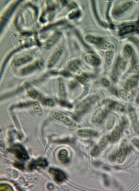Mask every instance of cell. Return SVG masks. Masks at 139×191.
I'll return each instance as SVG.
<instances>
[{
  "label": "cell",
  "mask_w": 139,
  "mask_h": 191,
  "mask_svg": "<svg viewBox=\"0 0 139 191\" xmlns=\"http://www.w3.org/2000/svg\"><path fill=\"white\" fill-rule=\"evenodd\" d=\"M97 99V97L95 95H91L89 97L84 99L83 102H81L80 104L77 106L76 111L78 115H81L86 113L89 109L91 105L93 104Z\"/></svg>",
  "instance_id": "1"
},
{
  "label": "cell",
  "mask_w": 139,
  "mask_h": 191,
  "mask_svg": "<svg viewBox=\"0 0 139 191\" xmlns=\"http://www.w3.org/2000/svg\"><path fill=\"white\" fill-rule=\"evenodd\" d=\"M9 150L14 154V155L19 159L22 161H26L29 157L25 149L20 144H15L13 145Z\"/></svg>",
  "instance_id": "2"
},
{
  "label": "cell",
  "mask_w": 139,
  "mask_h": 191,
  "mask_svg": "<svg viewBox=\"0 0 139 191\" xmlns=\"http://www.w3.org/2000/svg\"><path fill=\"white\" fill-rule=\"evenodd\" d=\"M127 63V62L125 59H122L121 58H118L116 67L113 72L112 79L113 80H116L117 79L118 74L124 71L126 68Z\"/></svg>",
  "instance_id": "3"
},
{
  "label": "cell",
  "mask_w": 139,
  "mask_h": 191,
  "mask_svg": "<svg viewBox=\"0 0 139 191\" xmlns=\"http://www.w3.org/2000/svg\"><path fill=\"white\" fill-rule=\"evenodd\" d=\"M49 173L53 176L54 179L58 183H62L66 179V175L63 171L55 168H51L49 170Z\"/></svg>",
  "instance_id": "4"
},
{
  "label": "cell",
  "mask_w": 139,
  "mask_h": 191,
  "mask_svg": "<svg viewBox=\"0 0 139 191\" xmlns=\"http://www.w3.org/2000/svg\"><path fill=\"white\" fill-rule=\"evenodd\" d=\"M110 138L108 136L104 137L101 140L98 146H96L91 151V155L93 156H98L101 151H102L105 147L107 146V144L108 143V140Z\"/></svg>",
  "instance_id": "5"
},
{
  "label": "cell",
  "mask_w": 139,
  "mask_h": 191,
  "mask_svg": "<svg viewBox=\"0 0 139 191\" xmlns=\"http://www.w3.org/2000/svg\"><path fill=\"white\" fill-rule=\"evenodd\" d=\"M127 152H128V147L126 144L124 143L122 145L119 150L118 154L117 156L116 161L118 164H122L124 162L127 155Z\"/></svg>",
  "instance_id": "6"
},
{
  "label": "cell",
  "mask_w": 139,
  "mask_h": 191,
  "mask_svg": "<svg viewBox=\"0 0 139 191\" xmlns=\"http://www.w3.org/2000/svg\"><path fill=\"white\" fill-rule=\"evenodd\" d=\"M52 116L55 120H58L60 122L65 124V125H66L70 126H75L76 125L75 124L74 122H73L72 121H71L68 117L65 116L62 113L54 112L52 113Z\"/></svg>",
  "instance_id": "7"
},
{
  "label": "cell",
  "mask_w": 139,
  "mask_h": 191,
  "mask_svg": "<svg viewBox=\"0 0 139 191\" xmlns=\"http://www.w3.org/2000/svg\"><path fill=\"white\" fill-rule=\"evenodd\" d=\"M84 59L86 63H89L92 66H98L100 64V59L96 56L92 54H86L84 57Z\"/></svg>",
  "instance_id": "8"
},
{
  "label": "cell",
  "mask_w": 139,
  "mask_h": 191,
  "mask_svg": "<svg viewBox=\"0 0 139 191\" xmlns=\"http://www.w3.org/2000/svg\"><path fill=\"white\" fill-rule=\"evenodd\" d=\"M63 52V50L61 49H58L56 50L52 56L50 57V59L49 60V63H48V67L51 68L53 67L56 63L59 60L60 58L61 57V54Z\"/></svg>",
  "instance_id": "9"
},
{
  "label": "cell",
  "mask_w": 139,
  "mask_h": 191,
  "mask_svg": "<svg viewBox=\"0 0 139 191\" xmlns=\"http://www.w3.org/2000/svg\"><path fill=\"white\" fill-rule=\"evenodd\" d=\"M129 113L134 131L137 134H139V122L138 120L136 113L133 109H130Z\"/></svg>",
  "instance_id": "10"
},
{
  "label": "cell",
  "mask_w": 139,
  "mask_h": 191,
  "mask_svg": "<svg viewBox=\"0 0 139 191\" xmlns=\"http://www.w3.org/2000/svg\"><path fill=\"white\" fill-rule=\"evenodd\" d=\"M47 166V161L45 158H39L31 161L29 165V169L32 170L36 167H45Z\"/></svg>",
  "instance_id": "11"
},
{
  "label": "cell",
  "mask_w": 139,
  "mask_h": 191,
  "mask_svg": "<svg viewBox=\"0 0 139 191\" xmlns=\"http://www.w3.org/2000/svg\"><path fill=\"white\" fill-rule=\"evenodd\" d=\"M132 5H133V3L131 1L125 2L121 5L120 6H118V8H116L114 13L116 15H119L125 11L128 10L132 6Z\"/></svg>",
  "instance_id": "12"
},
{
  "label": "cell",
  "mask_w": 139,
  "mask_h": 191,
  "mask_svg": "<svg viewBox=\"0 0 139 191\" xmlns=\"http://www.w3.org/2000/svg\"><path fill=\"white\" fill-rule=\"evenodd\" d=\"M138 80L139 78L136 77L129 78L124 84V89L127 91L132 89L133 87H135L137 85Z\"/></svg>",
  "instance_id": "13"
},
{
  "label": "cell",
  "mask_w": 139,
  "mask_h": 191,
  "mask_svg": "<svg viewBox=\"0 0 139 191\" xmlns=\"http://www.w3.org/2000/svg\"><path fill=\"white\" fill-rule=\"evenodd\" d=\"M105 116V112L102 109H99L95 112L92 117V122L95 123H98L102 122Z\"/></svg>",
  "instance_id": "14"
},
{
  "label": "cell",
  "mask_w": 139,
  "mask_h": 191,
  "mask_svg": "<svg viewBox=\"0 0 139 191\" xmlns=\"http://www.w3.org/2000/svg\"><path fill=\"white\" fill-rule=\"evenodd\" d=\"M41 67L42 65L41 63H39V62H36L34 64H33L32 65L28 66L26 68H25L24 69H23L22 71V74L23 75L29 74V73H31V72L33 71L34 70H35L36 69L40 68Z\"/></svg>",
  "instance_id": "15"
},
{
  "label": "cell",
  "mask_w": 139,
  "mask_h": 191,
  "mask_svg": "<svg viewBox=\"0 0 139 191\" xmlns=\"http://www.w3.org/2000/svg\"><path fill=\"white\" fill-rule=\"evenodd\" d=\"M77 134L81 137H90L96 136L98 135V133L92 130L84 129V130L79 131H77Z\"/></svg>",
  "instance_id": "16"
},
{
  "label": "cell",
  "mask_w": 139,
  "mask_h": 191,
  "mask_svg": "<svg viewBox=\"0 0 139 191\" xmlns=\"http://www.w3.org/2000/svg\"><path fill=\"white\" fill-rule=\"evenodd\" d=\"M61 35V34L60 32H57L54 36H52L47 42V44H46L47 48L50 49L51 47H52L56 43L58 40L59 39Z\"/></svg>",
  "instance_id": "17"
},
{
  "label": "cell",
  "mask_w": 139,
  "mask_h": 191,
  "mask_svg": "<svg viewBox=\"0 0 139 191\" xmlns=\"http://www.w3.org/2000/svg\"><path fill=\"white\" fill-rule=\"evenodd\" d=\"M32 59V58L29 56L18 58L14 61V65L16 67H18V66H21L25 63H27L30 61H31Z\"/></svg>",
  "instance_id": "18"
},
{
  "label": "cell",
  "mask_w": 139,
  "mask_h": 191,
  "mask_svg": "<svg viewBox=\"0 0 139 191\" xmlns=\"http://www.w3.org/2000/svg\"><path fill=\"white\" fill-rule=\"evenodd\" d=\"M120 129L118 127H116L113 131L111 137H110V139L112 142H116L118 141L120 137Z\"/></svg>",
  "instance_id": "19"
},
{
  "label": "cell",
  "mask_w": 139,
  "mask_h": 191,
  "mask_svg": "<svg viewBox=\"0 0 139 191\" xmlns=\"http://www.w3.org/2000/svg\"><path fill=\"white\" fill-rule=\"evenodd\" d=\"M68 67L69 69L72 71L74 73L78 74L81 72V70L78 66L77 63L75 61L70 62L68 63Z\"/></svg>",
  "instance_id": "20"
},
{
  "label": "cell",
  "mask_w": 139,
  "mask_h": 191,
  "mask_svg": "<svg viewBox=\"0 0 139 191\" xmlns=\"http://www.w3.org/2000/svg\"><path fill=\"white\" fill-rule=\"evenodd\" d=\"M119 94L122 98L124 100L131 102L133 100V97L130 93H128L125 90H121L119 91Z\"/></svg>",
  "instance_id": "21"
},
{
  "label": "cell",
  "mask_w": 139,
  "mask_h": 191,
  "mask_svg": "<svg viewBox=\"0 0 139 191\" xmlns=\"http://www.w3.org/2000/svg\"><path fill=\"white\" fill-rule=\"evenodd\" d=\"M86 41L96 45H99L102 41V39H101L100 38L96 37L91 35L86 36Z\"/></svg>",
  "instance_id": "22"
},
{
  "label": "cell",
  "mask_w": 139,
  "mask_h": 191,
  "mask_svg": "<svg viewBox=\"0 0 139 191\" xmlns=\"http://www.w3.org/2000/svg\"><path fill=\"white\" fill-rule=\"evenodd\" d=\"M132 48L129 45H127L124 47L123 50V56L125 59H127L131 57L132 54Z\"/></svg>",
  "instance_id": "23"
},
{
  "label": "cell",
  "mask_w": 139,
  "mask_h": 191,
  "mask_svg": "<svg viewBox=\"0 0 139 191\" xmlns=\"http://www.w3.org/2000/svg\"><path fill=\"white\" fill-rule=\"evenodd\" d=\"M98 46L99 48L103 50H110L114 48L113 45L112 44L105 41H102L98 45Z\"/></svg>",
  "instance_id": "24"
},
{
  "label": "cell",
  "mask_w": 139,
  "mask_h": 191,
  "mask_svg": "<svg viewBox=\"0 0 139 191\" xmlns=\"http://www.w3.org/2000/svg\"><path fill=\"white\" fill-rule=\"evenodd\" d=\"M135 30V27L133 25H128L127 27H124L120 31L119 34L121 36H123L127 33H130L133 32Z\"/></svg>",
  "instance_id": "25"
},
{
  "label": "cell",
  "mask_w": 139,
  "mask_h": 191,
  "mask_svg": "<svg viewBox=\"0 0 139 191\" xmlns=\"http://www.w3.org/2000/svg\"><path fill=\"white\" fill-rule=\"evenodd\" d=\"M114 57V52L112 51H108L105 54V63L108 65H110L112 63Z\"/></svg>",
  "instance_id": "26"
},
{
  "label": "cell",
  "mask_w": 139,
  "mask_h": 191,
  "mask_svg": "<svg viewBox=\"0 0 139 191\" xmlns=\"http://www.w3.org/2000/svg\"><path fill=\"white\" fill-rule=\"evenodd\" d=\"M78 80L84 85H88L89 84V79L88 77L85 74H81L77 76Z\"/></svg>",
  "instance_id": "27"
},
{
  "label": "cell",
  "mask_w": 139,
  "mask_h": 191,
  "mask_svg": "<svg viewBox=\"0 0 139 191\" xmlns=\"http://www.w3.org/2000/svg\"><path fill=\"white\" fill-rule=\"evenodd\" d=\"M68 156V152L66 149H62L59 153L60 159L62 161H65L67 159Z\"/></svg>",
  "instance_id": "28"
},
{
  "label": "cell",
  "mask_w": 139,
  "mask_h": 191,
  "mask_svg": "<svg viewBox=\"0 0 139 191\" xmlns=\"http://www.w3.org/2000/svg\"><path fill=\"white\" fill-rule=\"evenodd\" d=\"M115 122V117L113 116H110L108 118L107 122V128L108 129H111Z\"/></svg>",
  "instance_id": "29"
},
{
  "label": "cell",
  "mask_w": 139,
  "mask_h": 191,
  "mask_svg": "<svg viewBox=\"0 0 139 191\" xmlns=\"http://www.w3.org/2000/svg\"><path fill=\"white\" fill-rule=\"evenodd\" d=\"M59 90L60 93L61 97L64 98L66 96V93H65V87H64V85L63 82L62 80H60L59 83Z\"/></svg>",
  "instance_id": "30"
},
{
  "label": "cell",
  "mask_w": 139,
  "mask_h": 191,
  "mask_svg": "<svg viewBox=\"0 0 139 191\" xmlns=\"http://www.w3.org/2000/svg\"><path fill=\"white\" fill-rule=\"evenodd\" d=\"M33 108L36 115L39 117L41 116L42 115V111L40 104L37 102H35L33 104Z\"/></svg>",
  "instance_id": "31"
},
{
  "label": "cell",
  "mask_w": 139,
  "mask_h": 191,
  "mask_svg": "<svg viewBox=\"0 0 139 191\" xmlns=\"http://www.w3.org/2000/svg\"><path fill=\"white\" fill-rule=\"evenodd\" d=\"M27 92L29 93V95H30V97H32V98L36 99L38 96L37 92L30 86L27 87Z\"/></svg>",
  "instance_id": "32"
},
{
  "label": "cell",
  "mask_w": 139,
  "mask_h": 191,
  "mask_svg": "<svg viewBox=\"0 0 139 191\" xmlns=\"http://www.w3.org/2000/svg\"><path fill=\"white\" fill-rule=\"evenodd\" d=\"M131 41L132 42L134 43V44H135L136 45V47L138 48V49H139V40L138 39L136 38H134V37H132V38H130Z\"/></svg>",
  "instance_id": "33"
},
{
  "label": "cell",
  "mask_w": 139,
  "mask_h": 191,
  "mask_svg": "<svg viewBox=\"0 0 139 191\" xmlns=\"http://www.w3.org/2000/svg\"><path fill=\"white\" fill-rule=\"evenodd\" d=\"M130 72L134 73H139V66H134L131 68Z\"/></svg>",
  "instance_id": "34"
},
{
  "label": "cell",
  "mask_w": 139,
  "mask_h": 191,
  "mask_svg": "<svg viewBox=\"0 0 139 191\" xmlns=\"http://www.w3.org/2000/svg\"><path fill=\"white\" fill-rule=\"evenodd\" d=\"M102 83L103 85L104 86H106V87H108L110 86V82L108 80L106 79H102Z\"/></svg>",
  "instance_id": "35"
},
{
  "label": "cell",
  "mask_w": 139,
  "mask_h": 191,
  "mask_svg": "<svg viewBox=\"0 0 139 191\" xmlns=\"http://www.w3.org/2000/svg\"><path fill=\"white\" fill-rule=\"evenodd\" d=\"M45 102H44L45 104L49 105V106H52L54 104L53 102L50 99H45Z\"/></svg>",
  "instance_id": "36"
},
{
  "label": "cell",
  "mask_w": 139,
  "mask_h": 191,
  "mask_svg": "<svg viewBox=\"0 0 139 191\" xmlns=\"http://www.w3.org/2000/svg\"><path fill=\"white\" fill-rule=\"evenodd\" d=\"M132 142L134 144V145H135L136 147L139 148V140L137 139H134L132 141Z\"/></svg>",
  "instance_id": "37"
},
{
  "label": "cell",
  "mask_w": 139,
  "mask_h": 191,
  "mask_svg": "<svg viewBox=\"0 0 139 191\" xmlns=\"http://www.w3.org/2000/svg\"><path fill=\"white\" fill-rule=\"evenodd\" d=\"M16 167H18V168L20 169H23L24 168V165L23 164H22L21 163H16L15 164H14Z\"/></svg>",
  "instance_id": "38"
},
{
  "label": "cell",
  "mask_w": 139,
  "mask_h": 191,
  "mask_svg": "<svg viewBox=\"0 0 139 191\" xmlns=\"http://www.w3.org/2000/svg\"><path fill=\"white\" fill-rule=\"evenodd\" d=\"M137 29L138 30V31H139V20L138 21V27H137Z\"/></svg>",
  "instance_id": "39"
}]
</instances>
